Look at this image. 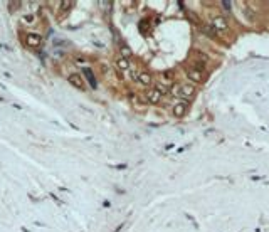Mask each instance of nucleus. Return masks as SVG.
Instances as JSON below:
<instances>
[{
	"label": "nucleus",
	"mask_w": 269,
	"mask_h": 232,
	"mask_svg": "<svg viewBox=\"0 0 269 232\" xmlns=\"http://www.w3.org/2000/svg\"><path fill=\"white\" fill-rule=\"evenodd\" d=\"M193 94H195V86H192V84H182V86H178V98L188 99Z\"/></svg>",
	"instance_id": "1"
},
{
	"label": "nucleus",
	"mask_w": 269,
	"mask_h": 232,
	"mask_svg": "<svg viewBox=\"0 0 269 232\" xmlns=\"http://www.w3.org/2000/svg\"><path fill=\"white\" fill-rule=\"evenodd\" d=\"M41 44H42V37L39 34H35V32L26 34V45H29V47H39Z\"/></svg>",
	"instance_id": "2"
},
{
	"label": "nucleus",
	"mask_w": 269,
	"mask_h": 232,
	"mask_svg": "<svg viewBox=\"0 0 269 232\" xmlns=\"http://www.w3.org/2000/svg\"><path fill=\"white\" fill-rule=\"evenodd\" d=\"M67 81H69L73 86H76L77 89H86V83H84V79H82V76L81 74H77V73H73V74H69L67 76Z\"/></svg>",
	"instance_id": "3"
},
{
	"label": "nucleus",
	"mask_w": 269,
	"mask_h": 232,
	"mask_svg": "<svg viewBox=\"0 0 269 232\" xmlns=\"http://www.w3.org/2000/svg\"><path fill=\"white\" fill-rule=\"evenodd\" d=\"M135 81H136V83H140L141 86H150V84H152V81H153V77H152V74L146 73V71H138Z\"/></svg>",
	"instance_id": "4"
},
{
	"label": "nucleus",
	"mask_w": 269,
	"mask_h": 232,
	"mask_svg": "<svg viewBox=\"0 0 269 232\" xmlns=\"http://www.w3.org/2000/svg\"><path fill=\"white\" fill-rule=\"evenodd\" d=\"M146 99H148V103H152V104H156V103L161 99V92L156 88H152V89L146 91Z\"/></svg>",
	"instance_id": "5"
},
{
	"label": "nucleus",
	"mask_w": 269,
	"mask_h": 232,
	"mask_svg": "<svg viewBox=\"0 0 269 232\" xmlns=\"http://www.w3.org/2000/svg\"><path fill=\"white\" fill-rule=\"evenodd\" d=\"M212 26L215 30H225L227 29V20L222 15H215V17H212Z\"/></svg>",
	"instance_id": "6"
},
{
	"label": "nucleus",
	"mask_w": 269,
	"mask_h": 232,
	"mask_svg": "<svg viewBox=\"0 0 269 232\" xmlns=\"http://www.w3.org/2000/svg\"><path fill=\"white\" fill-rule=\"evenodd\" d=\"M187 76H188V79L190 81H193V83H200L202 81V71L200 69H197V67H190V69L187 71Z\"/></svg>",
	"instance_id": "7"
},
{
	"label": "nucleus",
	"mask_w": 269,
	"mask_h": 232,
	"mask_svg": "<svg viewBox=\"0 0 269 232\" xmlns=\"http://www.w3.org/2000/svg\"><path fill=\"white\" fill-rule=\"evenodd\" d=\"M187 104L185 103H177V104L173 106V115L177 116V118H184L185 116V113H187Z\"/></svg>",
	"instance_id": "8"
},
{
	"label": "nucleus",
	"mask_w": 269,
	"mask_h": 232,
	"mask_svg": "<svg viewBox=\"0 0 269 232\" xmlns=\"http://www.w3.org/2000/svg\"><path fill=\"white\" fill-rule=\"evenodd\" d=\"M116 66H118V69L120 71H128L131 67V62H130V59H125V57H118L116 59Z\"/></svg>",
	"instance_id": "9"
},
{
	"label": "nucleus",
	"mask_w": 269,
	"mask_h": 232,
	"mask_svg": "<svg viewBox=\"0 0 269 232\" xmlns=\"http://www.w3.org/2000/svg\"><path fill=\"white\" fill-rule=\"evenodd\" d=\"M73 5H74L73 0H64V2H61V14H62V15H66V14L73 9Z\"/></svg>",
	"instance_id": "10"
},
{
	"label": "nucleus",
	"mask_w": 269,
	"mask_h": 232,
	"mask_svg": "<svg viewBox=\"0 0 269 232\" xmlns=\"http://www.w3.org/2000/svg\"><path fill=\"white\" fill-rule=\"evenodd\" d=\"M120 56L121 57H125V59H130L131 57V49L128 47L126 44H121L120 45Z\"/></svg>",
	"instance_id": "11"
},
{
	"label": "nucleus",
	"mask_w": 269,
	"mask_h": 232,
	"mask_svg": "<svg viewBox=\"0 0 269 232\" xmlns=\"http://www.w3.org/2000/svg\"><path fill=\"white\" fill-rule=\"evenodd\" d=\"M156 89H158V91L161 92V96H163L165 92H168V88H167V86H163V84H158V86H156Z\"/></svg>",
	"instance_id": "12"
},
{
	"label": "nucleus",
	"mask_w": 269,
	"mask_h": 232,
	"mask_svg": "<svg viewBox=\"0 0 269 232\" xmlns=\"http://www.w3.org/2000/svg\"><path fill=\"white\" fill-rule=\"evenodd\" d=\"M222 5H224L225 10H231V2H222Z\"/></svg>",
	"instance_id": "13"
},
{
	"label": "nucleus",
	"mask_w": 269,
	"mask_h": 232,
	"mask_svg": "<svg viewBox=\"0 0 269 232\" xmlns=\"http://www.w3.org/2000/svg\"><path fill=\"white\" fill-rule=\"evenodd\" d=\"M24 20H26L27 24H30V22H32V17H30V15H27V17H26V19H24Z\"/></svg>",
	"instance_id": "14"
}]
</instances>
